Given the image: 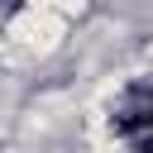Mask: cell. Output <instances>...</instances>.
Returning <instances> with one entry per match:
<instances>
[{
  "label": "cell",
  "mask_w": 153,
  "mask_h": 153,
  "mask_svg": "<svg viewBox=\"0 0 153 153\" xmlns=\"http://www.w3.org/2000/svg\"><path fill=\"white\" fill-rule=\"evenodd\" d=\"M72 19L53 5H19L5 24H0V67H29V62H48L67 48Z\"/></svg>",
  "instance_id": "cell-1"
}]
</instances>
